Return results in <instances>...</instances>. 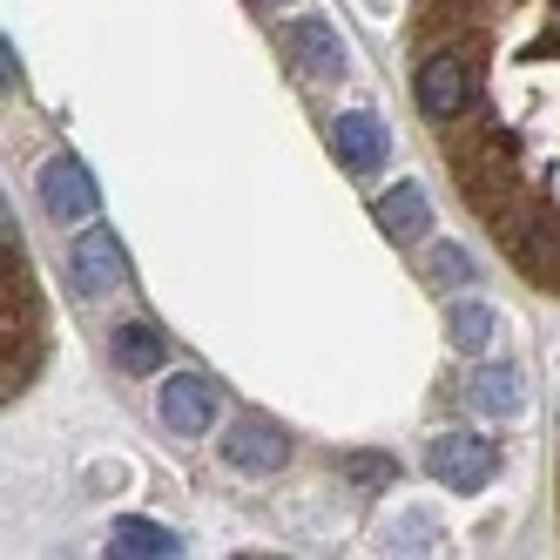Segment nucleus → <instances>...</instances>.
Segmentation results:
<instances>
[{
	"label": "nucleus",
	"mask_w": 560,
	"mask_h": 560,
	"mask_svg": "<svg viewBox=\"0 0 560 560\" xmlns=\"http://www.w3.org/2000/svg\"><path fill=\"white\" fill-rule=\"evenodd\" d=\"M425 472L446 493H479V487H493V479H500V446H493V439H479V432H439L432 446H425Z\"/></svg>",
	"instance_id": "nucleus-1"
},
{
	"label": "nucleus",
	"mask_w": 560,
	"mask_h": 560,
	"mask_svg": "<svg viewBox=\"0 0 560 560\" xmlns=\"http://www.w3.org/2000/svg\"><path fill=\"white\" fill-rule=\"evenodd\" d=\"M155 412H163V425L176 439H203L217 425V412H223V392L203 372H176V378H163V392H155Z\"/></svg>",
	"instance_id": "nucleus-2"
},
{
	"label": "nucleus",
	"mask_w": 560,
	"mask_h": 560,
	"mask_svg": "<svg viewBox=\"0 0 560 560\" xmlns=\"http://www.w3.org/2000/svg\"><path fill=\"white\" fill-rule=\"evenodd\" d=\"M466 102H472V68H466L453 48H432V55L419 61V108H425V122H432V129L459 122Z\"/></svg>",
	"instance_id": "nucleus-3"
},
{
	"label": "nucleus",
	"mask_w": 560,
	"mask_h": 560,
	"mask_svg": "<svg viewBox=\"0 0 560 560\" xmlns=\"http://www.w3.org/2000/svg\"><path fill=\"white\" fill-rule=\"evenodd\" d=\"M217 453H223V466L264 479V472H284L291 439H284V425H270V419H230L223 439H217Z\"/></svg>",
	"instance_id": "nucleus-4"
},
{
	"label": "nucleus",
	"mask_w": 560,
	"mask_h": 560,
	"mask_svg": "<svg viewBox=\"0 0 560 560\" xmlns=\"http://www.w3.org/2000/svg\"><path fill=\"white\" fill-rule=\"evenodd\" d=\"M42 210L55 223H89L102 210V196H95V176L74 163V155H48L42 163Z\"/></svg>",
	"instance_id": "nucleus-5"
},
{
	"label": "nucleus",
	"mask_w": 560,
	"mask_h": 560,
	"mask_svg": "<svg viewBox=\"0 0 560 560\" xmlns=\"http://www.w3.org/2000/svg\"><path fill=\"white\" fill-rule=\"evenodd\" d=\"M331 149H338V163H345L351 176H378V170L392 163V136H385V122H378L372 108L338 115V122H331Z\"/></svg>",
	"instance_id": "nucleus-6"
},
{
	"label": "nucleus",
	"mask_w": 560,
	"mask_h": 560,
	"mask_svg": "<svg viewBox=\"0 0 560 560\" xmlns=\"http://www.w3.org/2000/svg\"><path fill=\"white\" fill-rule=\"evenodd\" d=\"M68 270H74V291H82V298H102L115 277L129 270V257H122V244H115V230H102V223H95V230L74 236Z\"/></svg>",
	"instance_id": "nucleus-7"
},
{
	"label": "nucleus",
	"mask_w": 560,
	"mask_h": 560,
	"mask_svg": "<svg viewBox=\"0 0 560 560\" xmlns=\"http://www.w3.org/2000/svg\"><path fill=\"white\" fill-rule=\"evenodd\" d=\"M284 48L304 61V74H317V82H338V74H345V42H338V27L317 21V14L284 27Z\"/></svg>",
	"instance_id": "nucleus-8"
},
{
	"label": "nucleus",
	"mask_w": 560,
	"mask_h": 560,
	"mask_svg": "<svg viewBox=\"0 0 560 560\" xmlns=\"http://www.w3.org/2000/svg\"><path fill=\"white\" fill-rule=\"evenodd\" d=\"M378 230L392 236V244H419V236L432 230V203L419 183H392V196H378Z\"/></svg>",
	"instance_id": "nucleus-9"
},
{
	"label": "nucleus",
	"mask_w": 560,
	"mask_h": 560,
	"mask_svg": "<svg viewBox=\"0 0 560 560\" xmlns=\"http://www.w3.org/2000/svg\"><path fill=\"white\" fill-rule=\"evenodd\" d=\"M466 398H472L487 419H520V412H527V385H520V365H479Z\"/></svg>",
	"instance_id": "nucleus-10"
},
{
	"label": "nucleus",
	"mask_w": 560,
	"mask_h": 560,
	"mask_svg": "<svg viewBox=\"0 0 560 560\" xmlns=\"http://www.w3.org/2000/svg\"><path fill=\"white\" fill-rule=\"evenodd\" d=\"M108 351H115V365H122V372H163V358H170V345H163L155 325H115Z\"/></svg>",
	"instance_id": "nucleus-11"
},
{
	"label": "nucleus",
	"mask_w": 560,
	"mask_h": 560,
	"mask_svg": "<svg viewBox=\"0 0 560 560\" xmlns=\"http://www.w3.org/2000/svg\"><path fill=\"white\" fill-rule=\"evenodd\" d=\"M493 331H500V311H487V304H446V338H453V351H487L493 345Z\"/></svg>",
	"instance_id": "nucleus-12"
},
{
	"label": "nucleus",
	"mask_w": 560,
	"mask_h": 560,
	"mask_svg": "<svg viewBox=\"0 0 560 560\" xmlns=\"http://www.w3.org/2000/svg\"><path fill=\"white\" fill-rule=\"evenodd\" d=\"M115 553H136V560H163V553H183V540L155 520H115Z\"/></svg>",
	"instance_id": "nucleus-13"
},
{
	"label": "nucleus",
	"mask_w": 560,
	"mask_h": 560,
	"mask_svg": "<svg viewBox=\"0 0 560 560\" xmlns=\"http://www.w3.org/2000/svg\"><path fill=\"white\" fill-rule=\"evenodd\" d=\"M338 472H345L351 493H392L398 487V459L392 453H345Z\"/></svg>",
	"instance_id": "nucleus-14"
},
{
	"label": "nucleus",
	"mask_w": 560,
	"mask_h": 560,
	"mask_svg": "<svg viewBox=\"0 0 560 560\" xmlns=\"http://www.w3.org/2000/svg\"><path fill=\"white\" fill-rule=\"evenodd\" d=\"M425 270H432V284H472V257H466L459 244H439V250L425 257Z\"/></svg>",
	"instance_id": "nucleus-15"
},
{
	"label": "nucleus",
	"mask_w": 560,
	"mask_h": 560,
	"mask_svg": "<svg viewBox=\"0 0 560 560\" xmlns=\"http://www.w3.org/2000/svg\"><path fill=\"white\" fill-rule=\"evenodd\" d=\"M250 8H284V0H250Z\"/></svg>",
	"instance_id": "nucleus-16"
}]
</instances>
